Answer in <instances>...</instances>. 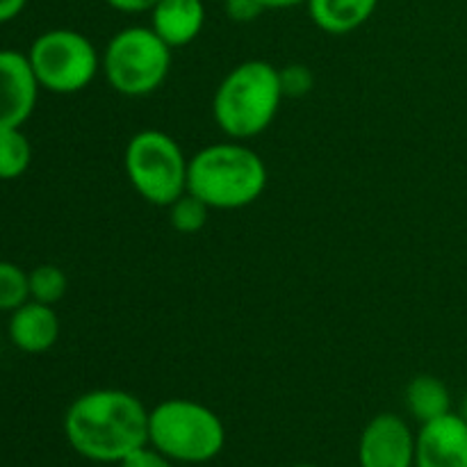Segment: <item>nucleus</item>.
<instances>
[{
    "mask_svg": "<svg viewBox=\"0 0 467 467\" xmlns=\"http://www.w3.org/2000/svg\"><path fill=\"white\" fill-rule=\"evenodd\" d=\"M62 427L71 450L94 463L119 465L149 445V409L119 388H99L73 400Z\"/></svg>",
    "mask_w": 467,
    "mask_h": 467,
    "instance_id": "obj_1",
    "label": "nucleus"
},
{
    "mask_svg": "<svg viewBox=\"0 0 467 467\" xmlns=\"http://www.w3.org/2000/svg\"><path fill=\"white\" fill-rule=\"evenodd\" d=\"M267 187V167L254 149L237 141L213 144L187 164V192L210 210L246 208Z\"/></svg>",
    "mask_w": 467,
    "mask_h": 467,
    "instance_id": "obj_2",
    "label": "nucleus"
},
{
    "mask_svg": "<svg viewBox=\"0 0 467 467\" xmlns=\"http://www.w3.org/2000/svg\"><path fill=\"white\" fill-rule=\"evenodd\" d=\"M283 96L281 71L265 59H249L219 82L213 100L214 121L231 140H251L272 126Z\"/></svg>",
    "mask_w": 467,
    "mask_h": 467,
    "instance_id": "obj_3",
    "label": "nucleus"
},
{
    "mask_svg": "<svg viewBox=\"0 0 467 467\" xmlns=\"http://www.w3.org/2000/svg\"><path fill=\"white\" fill-rule=\"evenodd\" d=\"M149 445L173 463H208L222 454L226 429L222 418L192 400H167L149 410Z\"/></svg>",
    "mask_w": 467,
    "mask_h": 467,
    "instance_id": "obj_4",
    "label": "nucleus"
},
{
    "mask_svg": "<svg viewBox=\"0 0 467 467\" xmlns=\"http://www.w3.org/2000/svg\"><path fill=\"white\" fill-rule=\"evenodd\" d=\"M187 164L181 144L162 130L137 132L123 153L126 176L137 194L162 208L187 192Z\"/></svg>",
    "mask_w": 467,
    "mask_h": 467,
    "instance_id": "obj_5",
    "label": "nucleus"
},
{
    "mask_svg": "<svg viewBox=\"0 0 467 467\" xmlns=\"http://www.w3.org/2000/svg\"><path fill=\"white\" fill-rule=\"evenodd\" d=\"M109 87L123 96L153 94L167 80L171 48L153 27H123L109 39L100 59Z\"/></svg>",
    "mask_w": 467,
    "mask_h": 467,
    "instance_id": "obj_6",
    "label": "nucleus"
},
{
    "mask_svg": "<svg viewBox=\"0 0 467 467\" xmlns=\"http://www.w3.org/2000/svg\"><path fill=\"white\" fill-rule=\"evenodd\" d=\"M27 59L41 89L53 94H76L91 85L100 68L96 46L82 32L48 30L32 41Z\"/></svg>",
    "mask_w": 467,
    "mask_h": 467,
    "instance_id": "obj_7",
    "label": "nucleus"
},
{
    "mask_svg": "<svg viewBox=\"0 0 467 467\" xmlns=\"http://www.w3.org/2000/svg\"><path fill=\"white\" fill-rule=\"evenodd\" d=\"M358 467H415V431L397 413H379L358 441Z\"/></svg>",
    "mask_w": 467,
    "mask_h": 467,
    "instance_id": "obj_8",
    "label": "nucleus"
},
{
    "mask_svg": "<svg viewBox=\"0 0 467 467\" xmlns=\"http://www.w3.org/2000/svg\"><path fill=\"white\" fill-rule=\"evenodd\" d=\"M39 89L27 55L0 48V128H23L35 112Z\"/></svg>",
    "mask_w": 467,
    "mask_h": 467,
    "instance_id": "obj_9",
    "label": "nucleus"
},
{
    "mask_svg": "<svg viewBox=\"0 0 467 467\" xmlns=\"http://www.w3.org/2000/svg\"><path fill=\"white\" fill-rule=\"evenodd\" d=\"M415 467H467V420L447 413L420 424L415 433Z\"/></svg>",
    "mask_w": 467,
    "mask_h": 467,
    "instance_id": "obj_10",
    "label": "nucleus"
},
{
    "mask_svg": "<svg viewBox=\"0 0 467 467\" xmlns=\"http://www.w3.org/2000/svg\"><path fill=\"white\" fill-rule=\"evenodd\" d=\"M9 340L23 354H44L59 337V317L53 306L27 301L9 317Z\"/></svg>",
    "mask_w": 467,
    "mask_h": 467,
    "instance_id": "obj_11",
    "label": "nucleus"
},
{
    "mask_svg": "<svg viewBox=\"0 0 467 467\" xmlns=\"http://www.w3.org/2000/svg\"><path fill=\"white\" fill-rule=\"evenodd\" d=\"M203 0H160L150 9V27L171 50L192 44L203 30Z\"/></svg>",
    "mask_w": 467,
    "mask_h": 467,
    "instance_id": "obj_12",
    "label": "nucleus"
},
{
    "mask_svg": "<svg viewBox=\"0 0 467 467\" xmlns=\"http://www.w3.org/2000/svg\"><path fill=\"white\" fill-rule=\"evenodd\" d=\"M310 18L328 35H347L363 26L377 9L379 0H306Z\"/></svg>",
    "mask_w": 467,
    "mask_h": 467,
    "instance_id": "obj_13",
    "label": "nucleus"
},
{
    "mask_svg": "<svg viewBox=\"0 0 467 467\" xmlns=\"http://www.w3.org/2000/svg\"><path fill=\"white\" fill-rule=\"evenodd\" d=\"M404 401L410 418L418 420L420 424L451 413L450 388L433 374H418L410 379L404 392Z\"/></svg>",
    "mask_w": 467,
    "mask_h": 467,
    "instance_id": "obj_14",
    "label": "nucleus"
},
{
    "mask_svg": "<svg viewBox=\"0 0 467 467\" xmlns=\"http://www.w3.org/2000/svg\"><path fill=\"white\" fill-rule=\"evenodd\" d=\"M32 146L21 128H0V181H16L30 169Z\"/></svg>",
    "mask_w": 467,
    "mask_h": 467,
    "instance_id": "obj_15",
    "label": "nucleus"
},
{
    "mask_svg": "<svg viewBox=\"0 0 467 467\" xmlns=\"http://www.w3.org/2000/svg\"><path fill=\"white\" fill-rule=\"evenodd\" d=\"M27 278H30V299L39 304L55 306L64 299L68 290L67 274L57 265H36L32 272H27Z\"/></svg>",
    "mask_w": 467,
    "mask_h": 467,
    "instance_id": "obj_16",
    "label": "nucleus"
},
{
    "mask_svg": "<svg viewBox=\"0 0 467 467\" xmlns=\"http://www.w3.org/2000/svg\"><path fill=\"white\" fill-rule=\"evenodd\" d=\"M30 301V278L18 265L0 260V313H14Z\"/></svg>",
    "mask_w": 467,
    "mask_h": 467,
    "instance_id": "obj_17",
    "label": "nucleus"
},
{
    "mask_svg": "<svg viewBox=\"0 0 467 467\" xmlns=\"http://www.w3.org/2000/svg\"><path fill=\"white\" fill-rule=\"evenodd\" d=\"M208 213L210 208L201 199H196L194 194L185 192L182 196H178L171 205H169V223L176 233L182 235H194L201 228L208 223Z\"/></svg>",
    "mask_w": 467,
    "mask_h": 467,
    "instance_id": "obj_18",
    "label": "nucleus"
},
{
    "mask_svg": "<svg viewBox=\"0 0 467 467\" xmlns=\"http://www.w3.org/2000/svg\"><path fill=\"white\" fill-rule=\"evenodd\" d=\"M119 467H176L171 459L158 451L155 447L144 445L119 463Z\"/></svg>",
    "mask_w": 467,
    "mask_h": 467,
    "instance_id": "obj_19",
    "label": "nucleus"
},
{
    "mask_svg": "<svg viewBox=\"0 0 467 467\" xmlns=\"http://www.w3.org/2000/svg\"><path fill=\"white\" fill-rule=\"evenodd\" d=\"M223 7H226L228 18H233L237 23H249L265 12L260 0H226Z\"/></svg>",
    "mask_w": 467,
    "mask_h": 467,
    "instance_id": "obj_20",
    "label": "nucleus"
},
{
    "mask_svg": "<svg viewBox=\"0 0 467 467\" xmlns=\"http://www.w3.org/2000/svg\"><path fill=\"white\" fill-rule=\"evenodd\" d=\"M112 9L126 14H140V12H150L160 0H105Z\"/></svg>",
    "mask_w": 467,
    "mask_h": 467,
    "instance_id": "obj_21",
    "label": "nucleus"
},
{
    "mask_svg": "<svg viewBox=\"0 0 467 467\" xmlns=\"http://www.w3.org/2000/svg\"><path fill=\"white\" fill-rule=\"evenodd\" d=\"M27 0H0V23H7L23 12Z\"/></svg>",
    "mask_w": 467,
    "mask_h": 467,
    "instance_id": "obj_22",
    "label": "nucleus"
},
{
    "mask_svg": "<svg viewBox=\"0 0 467 467\" xmlns=\"http://www.w3.org/2000/svg\"><path fill=\"white\" fill-rule=\"evenodd\" d=\"M260 3H263L265 9H285L306 3V0H260Z\"/></svg>",
    "mask_w": 467,
    "mask_h": 467,
    "instance_id": "obj_23",
    "label": "nucleus"
},
{
    "mask_svg": "<svg viewBox=\"0 0 467 467\" xmlns=\"http://www.w3.org/2000/svg\"><path fill=\"white\" fill-rule=\"evenodd\" d=\"M461 415H463V418L467 420V397H465V401H463V413H461Z\"/></svg>",
    "mask_w": 467,
    "mask_h": 467,
    "instance_id": "obj_24",
    "label": "nucleus"
},
{
    "mask_svg": "<svg viewBox=\"0 0 467 467\" xmlns=\"http://www.w3.org/2000/svg\"><path fill=\"white\" fill-rule=\"evenodd\" d=\"M290 467H319V465H310V463H299V465H290Z\"/></svg>",
    "mask_w": 467,
    "mask_h": 467,
    "instance_id": "obj_25",
    "label": "nucleus"
}]
</instances>
